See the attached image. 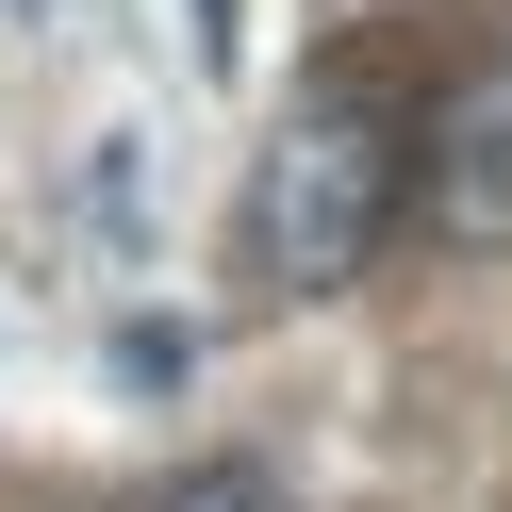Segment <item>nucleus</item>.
<instances>
[{
	"instance_id": "nucleus-3",
	"label": "nucleus",
	"mask_w": 512,
	"mask_h": 512,
	"mask_svg": "<svg viewBox=\"0 0 512 512\" xmlns=\"http://www.w3.org/2000/svg\"><path fill=\"white\" fill-rule=\"evenodd\" d=\"M149 512H281V479L265 463H199V479H166Z\"/></svg>"
},
{
	"instance_id": "nucleus-2",
	"label": "nucleus",
	"mask_w": 512,
	"mask_h": 512,
	"mask_svg": "<svg viewBox=\"0 0 512 512\" xmlns=\"http://www.w3.org/2000/svg\"><path fill=\"white\" fill-rule=\"evenodd\" d=\"M413 166H430V232L446 248H512V50L430 100V149Z\"/></svg>"
},
{
	"instance_id": "nucleus-1",
	"label": "nucleus",
	"mask_w": 512,
	"mask_h": 512,
	"mask_svg": "<svg viewBox=\"0 0 512 512\" xmlns=\"http://www.w3.org/2000/svg\"><path fill=\"white\" fill-rule=\"evenodd\" d=\"M380 215H397V133L347 116V100H298L281 149L248 166V265H265L281 298H331V281H364Z\"/></svg>"
}]
</instances>
